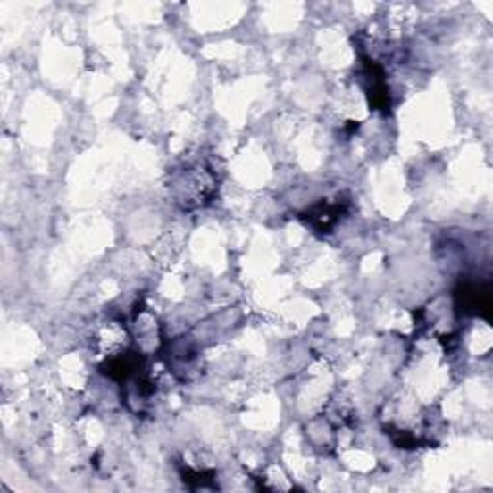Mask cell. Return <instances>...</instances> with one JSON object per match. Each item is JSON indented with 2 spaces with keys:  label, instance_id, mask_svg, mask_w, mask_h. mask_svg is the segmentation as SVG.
<instances>
[{
  "label": "cell",
  "instance_id": "cell-2",
  "mask_svg": "<svg viewBox=\"0 0 493 493\" xmlns=\"http://www.w3.org/2000/svg\"><path fill=\"white\" fill-rule=\"evenodd\" d=\"M339 213H341L339 205L320 203L314 208H311V213H308V220H311V224L316 226L318 230H328L336 224Z\"/></svg>",
  "mask_w": 493,
  "mask_h": 493
},
{
  "label": "cell",
  "instance_id": "cell-1",
  "mask_svg": "<svg viewBox=\"0 0 493 493\" xmlns=\"http://www.w3.org/2000/svg\"><path fill=\"white\" fill-rule=\"evenodd\" d=\"M171 188H174L176 199L183 208H195L213 199L216 178L206 166H191L180 171Z\"/></svg>",
  "mask_w": 493,
  "mask_h": 493
}]
</instances>
